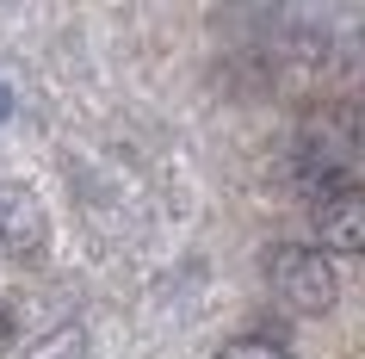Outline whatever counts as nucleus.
Segmentation results:
<instances>
[{"label":"nucleus","instance_id":"nucleus-6","mask_svg":"<svg viewBox=\"0 0 365 359\" xmlns=\"http://www.w3.org/2000/svg\"><path fill=\"white\" fill-rule=\"evenodd\" d=\"M6 106H13V93H6V87H0V118H6Z\"/></svg>","mask_w":365,"mask_h":359},{"label":"nucleus","instance_id":"nucleus-2","mask_svg":"<svg viewBox=\"0 0 365 359\" xmlns=\"http://www.w3.org/2000/svg\"><path fill=\"white\" fill-rule=\"evenodd\" d=\"M316 236L334 254H365V186L341 180L316 198Z\"/></svg>","mask_w":365,"mask_h":359},{"label":"nucleus","instance_id":"nucleus-5","mask_svg":"<svg viewBox=\"0 0 365 359\" xmlns=\"http://www.w3.org/2000/svg\"><path fill=\"white\" fill-rule=\"evenodd\" d=\"M211 359H291L279 340H260V335H248V340H230V347H217Z\"/></svg>","mask_w":365,"mask_h":359},{"label":"nucleus","instance_id":"nucleus-4","mask_svg":"<svg viewBox=\"0 0 365 359\" xmlns=\"http://www.w3.org/2000/svg\"><path fill=\"white\" fill-rule=\"evenodd\" d=\"M25 359H87V335L81 328H50Z\"/></svg>","mask_w":365,"mask_h":359},{"label":"nucleus","instance_id":"nucleus-1","mask_svg":"<svg viewBox=\"0 0 365 359\" xmlns=\"http://www.w3.org/2000/svg\"><path fill=\"white\" fill-rule=\"evenodd\" d=\"M267 285H272V298L291 303L297 316H322L328 303H334V266H328L322 248H304V242L272 248V261H267Z\"/></svg>","mask_w":365,"mask_h":359},{"label":"nucleus","instance_id":"nucleus-3","mask_svg":"<svg viewBox=\"0 0 365 359\" xmlns=\"http://www.w3.org/2000/svg\"><path fill=\"white\" fill-rule=\"evenodd\" d=\"M43 236H50V229H43L38 198L19 192V186H0V248H6V254H38Z\"/></svg>","mask_w":365,"mask_h":359}]
</instances>
